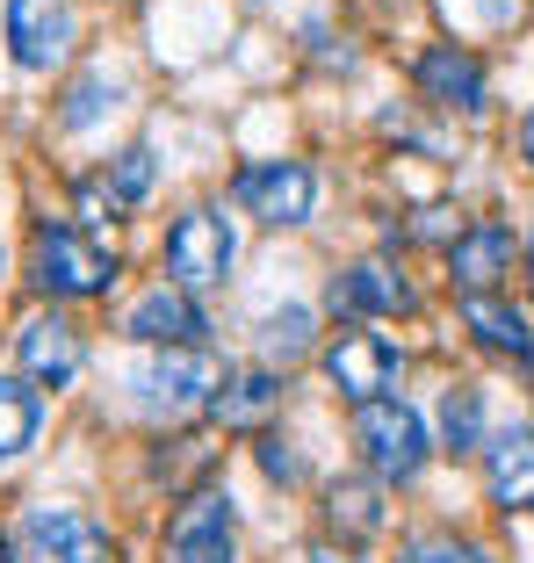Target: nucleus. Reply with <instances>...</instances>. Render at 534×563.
Here are the masks:
<instances>
[{
    "instance_id": "nucleus-17",
    "label": "nucleus",
    "mask_w": 534,
    "mask_h": 563,
    "mask_svg": "<svg viewBox=\"0 0 534 563\" xmlns=\"http://www.w3.org/2000/svg\"><path fill=\"white\" fill-rule=\"evenodd\" d=\"M325 520H333L347 542H361V534L383 528V498H376V484H368V477H340L333 492H325Z\"/></svg>"
},
{
    "instance_id": "nucleus-23",
    "label": "nucleus",
    "mask_w": 534,
    "mask_h": 563,
    "mask_svg": "<svg viewBox=\"0 0 534 563\" xmlns=\"http://www.w3.org/2000/svg\"><path fill=\"white\" fill-rule=\"evenodd\" d=\"M398 563H485V549H469V542H412V549H398Z\"/></svg>"
},
{
    "instance_id": "nucleus-3",
    "label": "nucleus",
    "mask_w": 534,
    "mask_h": 563,
    "mask_svg": "<svg viewBox=\"0 0 534 563\" xmlns=\"http://www.w3.org/2000/svg\"><path fill=\"white\" fill-rule=\"evenodd\" d=\"M232 253H238V239H232V224H224L218 210H188L181 224L167 232L174 289H210V282H224V275H232Z\"/></svg>"
},
{
    "instance_id": "nucleus-5",
    "label": "nucleus",
    "mask_w": 534,
    "mask_h": 563,
    "mask_svg": "<svg viewBox=\"0 0 534 563\" xmlns=\"http://www.w3.org/2000/svg\"><path fill=\"white\" fill-rule=\"evenodd\" d=\"M318 202V174L303 159H267L238 174V210H253L260 224H303Z\"/></svg>"
},
{
    "instance_id": "nucleus-20",
    "label": "nucleus",
    "mask_w": 534,
    "mask_h": 563,
    "mask_svg": "<svg viewBox=\"0 0 534 563\" xmlns=\"http://www.w3.org/2000/svg\"><path fill=\"white\" fill-rule=\"evenodd\" d=\"M441 433H448L455 455H469V448H485V398L477 390H448V405H441Z\"/></svg>"
},
{
    "instance_id": "nucleus-9",
    "label": "nucleus",
    "mask_w": 534,
    "mask_h": 563,
    "mask_svg": "<svg viewBox=\"0 0 534 563\" xmlns=\"http://www.w3.org/2000/svg\"><path fill=\"white\" fill-rule=\"evenodd\" d=\"M325 303H333L340 318L412 311V282H404V275H398L390 261H361V267H347V275H333V289H325Z\"/></svg>"
},
{
    "instance_id": "nucleus-24",
    "label": "nucleus",
    "mask_w": 534,
    "mask_h": 563,
    "mask_svg": "<svg viewBox=\"0 0 534 563\" xmlns=\"http://www.w3.org/2000/svg\"><path fill=\"white\" fill-rule=\"evenodd\" d=\"M94 109H101V80H80V87H73V101H66V123H87Z\"/></svg>"
},
{
    "instance_id": "nucleus-6",
    "label": "nucleus",
    "mask_w": 534,
    "mask_h": 563,
    "mask_svg": "<svg viewBox=\"0 0 534 563\" xmlns=\"http://www.w3.org/2000/svg\"><path fill=\"white\" fill-rule=\"evenodd\" d=\"M325 376H333V390L347 405H376L398 383V354H390L383 332H340L333 347H325Z\"/></svg>"
},
{
    "instance_id": "nucleus-21",
    "label": "nucleus",
    "mask_w": 534,
    "mask_h": 563,
    "mask_svg": "<svg viewBox=\"0 0 534 563\" xmlns=\"http://www.w3.org/2000/svg\"><path fill=\"white\" fill-rule=\"evenodd\" d=\"M145 188H152V152L131 145L116 159V174H109V202H116V210H131V202H145Z\"/></svg>"
},
{
    "instance_id": "nucleus-16",
    "label": "nucleus",
    "mask_w": 534,
    "mask_h": 563,
    "mask_svg": "<svg viewBox=\"0 0 534 563\" xmlns=\"http://www.w3.org/2000/svg\"><path fill=\"white\" fill-rule=\"evenodd\" d=\"M463 318H469V332H477L485 347H499V354H520V362L534 354V332H527V318H520L505 297H469V303H463Z\"/></svg>"
},
{
    "instance_id": "nucleus-26",
    "label": "nucleus",
    "mask_w": 534,
    "mask_h": 563,
    "mask_svg": "<svg viewBox=\"0 0 534 563\" xmlns=\"http://www.w3.org/2000/svg\"><path fill=\"white\" fill-rule=\"evenodd\" d=\"M477 8H485V22H520L527 15V0H477Z\"/></svg>"
},
{
    "instance_id": "nucleus-28",
    "label": "nucleus",
    "mask_w": 534,
    "mask_h": 563,
    "mask_svg": "<svg viewBox=\"0 0 534 563\" xmlns=\"http://www.w3.org/2000/svg\"><path fill=\"white\" fill-rule=\"evenodd\" d=\"M311 563H354V556H340V549H318V556Z\"/></svg>"
},
{
    "instance_id": "nucleus-29",
    "label": "nucleus",
    "mask_w": 534,
    "mask_h": 563,
    "mask_svg": "<svg viewBox=\"0 0 534 563\" xmlns=\"http://www.w3.org/2000/svg\"><path fill=\"white\" fill-rule=\"evenodd\" d=\"M0 563H15V549H8V542H0Z\"/></svg>"
},
{
    "instance_id": "nucleus-12",
    "label": "nucleus",
    "mask_w": 534,
    "mask_h": 563,
    "mask_svg": "<svg viewBox=\"0 0 534 563\" xmlns=\"http://www.w3.org/2000/svg\"><path fill=\"white\" fill-rule=\"evenodd\" d=\"M123 332H131V340H152V347H196L202 340V311L188 303V289H152V297L131 303Z\"/></svg>"
},
{
    "instance_id": "nucleus-2",
    "label": "nucleus",
    "mask_w": 534,
    "mask_h": 563,
    "mask_svg": "<svg viewBox=\"0 0 534 563\" xmlns=\"http://www.w3.org/2000/svg\"><path fill=\"white\" fill-rule=\"evenodd\" d=\"M354 441H361L376 477H419V463H426V427H419V412L398 405V398L354 405Z\"/></svg>"
},
{
    "instance_id": "nucleus-14",
    "label": "nucleus",
    "mask_w": 534,
    "mask_h": 563,
    "mask_svg": "<svg viewBox=\"0 0 534 563\" xmlns=\"http://www.w3.org/2000/svg\"><path fill=\"white\" fill-rule=\"evenodd\" d=\"M505 261H513V239H505V224H469V232L448 239V275L463 282L469 297H491V282L505 275Z\"/></svg>"
},
{
    "instance_id": "nucleus-7",
    "label": "nucleus",
    "mask_w": 534,
    "mask_h": 563,
    "mask_svg": "<svg viewBox=\"0 0 534 563\" xmlns=\"http://www.w3.org/2000/svg\"><path fill=\"white\" fill-rule=\"evenodd\" d=\"M8 51L30 73L58 66L73 51V8L66 0H8Z\"/></svg>"
},
{
    "instance_id": "nucleus-22",
    "label": "nucleus",
    "mask_w": 534,
    "mask_h": 563,
    "mask_svg": "<svg viewBox=\"0 0 534 563\" xmlns=\"http://www.w3.org/2000/svg\"><path fill=\"white\" fill-rule=\"evenodd\" d=\"M260 340H267V354H303V347H311V318H303L297 303H289V311H275V318H267V332H260Z\"/></svg>"
},
{
    "instance_id": "nucleus-27",
    "label": "nucleus",
    "mask_w": 534,
    "mask_h": 563,
    "mask_svg": "<svg viewBox=\"0 0 534 563\" xmlns=\"http://www.w3.org/2000/svg\"><path fill=\"white\" fill-rule=\"evenodd\" d=\"M520 152H527V166H534V117L520 123Z\"/></svg>"
},
{
    "instance_id": "nucleus-25",
    "label": "nucleus",
    "mask_w": 534,
    "mask_h": 563,
    "mask_svg": "<svg viewBox=\"0 0 534 563\" xmlns=\"http://www.w3.org/2000/svg\"><path fill=\"white\" fill-rule=\"evenodd\" d=\"M260 470L267 477H297V455H289L282 441H260Z\"/></svg>"
},
{
    "instance_id": "nucleus-19",
    "label": "nucleus",
    "mask_w": 534,
    "mask_h": 563,
    "mask_svg": "<svg viewBox=\"0 0 534 563\" xmlns=\"http://www.w3.org/2000/svg\"><path fill=\"white\" fill-rule=\"evenodd\" d=\"M36 441V390L30 376H0V463Z\"/></svg>"
},
{
    "instance_id": "nucleus-11",
    "label": "nucleus",
    "mask_w": 534,
    "mask_h": 563,
    "mask_svg": "<svg viewBox=\"0 0 534 563\" xmlns=\"http://www.w3.org/2000/svg\"><path fill=\"white\" fill-rule=\"evenodd\" d=\"M22 376H30V383H51V390L80 376V332H73L58 311H44V318H30V325H22Z\"/></svg>"
},
{
    "instance_id": "nucleus-8",
    "label": "nucleus",
    "mask_w": 534,
    "mask_h": 563,
    "mask_svg": "<svg viewBox=\"0 0 534 563\" xmlns=\"http://www.w3.org/2000/svg\"><path fill=\"white\" fill-rule=\"evenodd\" d=\"M15 563H109V534L80 514H30Z\"/></svg>"
},
{
    "instance_id": "nucleus-15",
    "label": "nucleus",
    "mask_w": 534,
    "mask_h": 563,
    "mask_svg": "<svg viewBox=\"0 0 534 563\" xmlns=\"http://www.w3.org/2000/svg\"><path fill=\"white\" fill-rule=\"evenodd\" d=\"M275 405H282V383L267 376V368H246V376H224L218 390H210V419L232 433H253L275 419Z\"/></svg>"
},
{
    "instance_id": "nucleus-1",
    "label": "nucleus",
    "mask_w": 534,
    "mask_h": 563,
    "mask_svg": "<svg viewBox=\"0 0 534 563\" xmlns=\"http://www.w3.org/2000/svg\"><path fill=\"white\" fill-rule=\"evenodd\" d=\"M30 267L36 282H44L51 297H101L109 282H116V253L94 246L87 232H73V224H44L30 246Z\"/></svg>"
},
{
    "instance_id": "nucleus-10",
    "label": "nucleus",
    "mask_w": 534,
    "mask_h": 563,
    "mask_svg": "<svg viewBox=\"0 0 534 563\" xmlns=\"http://www.w3.org/2000/svg\"><path fill=\"white\" fill-rule=\"evenodd\" d=\"M419 95L426 101H441V109H455V117H477L485 109V66L469 58V51H455V44H434L426 58H419Z\"/></svg>"
},
{
    "instance_id": "nucleus-4",
    "label": "nucleus",
    "mask_w": 534,
    "mask_h": 563,
    "mask_svg": "<svg viewBox=\"0 0 534 563\" xmlns=\"http://www.w3.org/2000/svg\"><path fill=\"white\" fill-rule=\"evenodd\" d=\"M174 563H232L238 556V534H232V492L202 484V492L181 498V514L167 528Z\"/></svg>"
},
{
    "instance_id": "nucleus-13",
    "label": "nucleus",
    "mask_w": 534,
    "mask_h": 563,
    "mask_svg": "<svg viewBox=\"0 0 534 563\" xmlns=\"http://www.w3.org/2000/svg\"><path fill=\"white\" fill-rule=\"evenodd\" d=\"M485 484L505 514H534V433H491L485 441Z\"/></svg>"
},
{
    "instance_id": "nucleus-18",
    "label": "nucleus",
    "mask_w": 534,
    "mask_h": 563,
    "mask_svg": "<svg viewBox=\"0 0 534 563\" xmlns=\"http://www.w3.org/2000/svg\"><path fill=\"white\" fill-rule=\"evenodd\" d=\"M202 383H210V368H202L196 347H167L159 362L145 368V390H152L159 405H196V398H202Z\"/></svg>"
}]
</instances>
